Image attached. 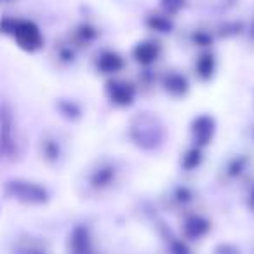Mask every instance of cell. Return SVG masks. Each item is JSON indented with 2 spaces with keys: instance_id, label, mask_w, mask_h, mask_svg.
Segmentation results:
<instances>
[{
  "instance_id": "27",
  "label": "cell",
  "mask_w": 254,
  "mask_h": 254,
  "mask_svg": "<svg viewBox=\"0 0 254 254\" xmlns=\"http://www.w3.org/2000/svg\"><path fill=\"white\" fill-rule=\"evenodd\" d=\"M247 205H249L251 211H254V187L251 188V191H249V197H247Z\"/></svg>"
},
{
  "instance_id": "6",
  "label": "cell",
  "mask_w": 254,
  "mask_h": 254,
  "mask_svg": "<svg viewBox=\"0 0 254 254\" xmlns=\"http://www.w3.org/2000/svg\"><path fill=\"white\" fill-rule=\"evenodd\" d=\"M105 96L117 108H129L138 98V85L126 78L112 77L105 82Z\"/></svg>"
},
{
  "instance_id": "20",
  "label": "cell",
  "mask_w": 254,
  "mask_h": 254,
  "mask_svg": "<svg viewBox=\"0 0 254 254\" xmlns=\"http://www.w3.org/2000/svg\"><path fill=\"white\" fill-rule=\"evenodd\" d=\"M195 195H193V190H191L190 187H185V185H180V187H176L173 191H171V204L174 205V207L178 209H187L188 205L193 202Z\"/></svg>"
},
{
  "instance_id": "24",
  "label": "cell",
  "mask_w": 254,
  "mask_h": 254,
  "mask_svg": "<svg viewBox=\"0 0 254 254\" xmlns=\"http://www.w3.org/2000/svg\"><path fill=\"white\" fill-rule=\"evenodd\" d=\"M191 42L195 44V46L198 47H204V51L207 49L209 46H212V35L211 32H207V30H195L193 33H191Z\"/></svg>"
},
{
  "instance_id": "13",
  "label": "cell",
  "mask_w": 254,
  "mask_h": 254,
  "mask_svg": "<svg viewBox=\"0 0 254 254\" xmlns=\"http://www.w3.org/2000/svg\"><path fill=\"white\" fill-rule=\"evenodd\" d=\"M216 70H218V60H216V54L212 51L205 49L195 58L193 71H195V77L200 82L212 80L216 75Z\"/></svg>"
},
{
  "instance_id": "28",
  "label": "cell",
  "mask_w": 254,
  "mask_h": 254,
  "mask_svg": "<svg viewBox=\"0 0 254 254\" xmlns=\"http://www.w3.org/2000/svg\"><path fill=\"white\" fill-rule=\"evenodd\" d=\"M0 2H11V0H0Z\"/></svg>"
},
{
  "instance_id": "25",
  "label": "cell",
  "mask_w": 254,
  "mask_h": 254,
  "mask_svg": "<svg viewBox=\"0 0 254 254\" xmlns=\"http://www.w3.org/2000/svg\"><path fill=\"white\" fill-rule=\"evenodd\" d=\"M214 254H240V251L237 249L233 244L230 242H221L214 247Z\"/></svg>"
},
{
  "instance_id": "21",
  "label": "cell",
  "mask_w": 254,
  "mask_h": 254,
  "mask_svg": "<svg viewBox=\"0 0 254 254\" xmlns=\"http://www.w3.org/2000/svg\"><path fill=\"white\" fill-rule=\"evenodd\" d=\"M246 157H235V159L230 160V164L225 167V173L228 178H232V180H237V178H240L244 173H246Z\"/></svg>"
},
{
  "instance_id": "15",
  "label": "cell",
  "mask_w": 254,
  "mask_h": 254,
  "mask_svg": "<svg viewBox=\"0 0 254 254\" xmlns=\"http://www.w3.org/2000/svg\"><path fill=\"white\" fill-rule=\"evenodd\" d=\"M99 32L91 25V23H80L71 30V40L70 44L77 49V47H87L98 39Z\"/></svg>"
},
{
  "instance_id": "10",
  "label": "cell",
  "mask_w": 254,
  "mask_h": 254,
  "mask_svg": "<svg viewBox=\"0 0 254 254\" xmlns=\"http://www.w3.org/2000/svg\"><path fill=\"white\" fill-rule=\"evenodd\" d=\"M160 87L164 89L167 96L174 99H183L190 92V80L180 70H167L160 77Z\"/></svg>"
},
{
  "instance_id": "17",
  "label": "cell",
  "mask_w": 254,
  "mask_h": 254,
  "mask_svg": "<svg viewBox=\"0 0 254 254\" xmlns=\"http://www.w3.org/2000/svg\"><path fill=\"white\" fill-rule=\"evenodd\" d=\"M204 162V150L198 148V146L191 145L190 148H187L183 153H181V159H180V166L181 169L185 171H197L198 167L202 166Z\"/></svg>"
},
{
  "instance_id": "4",
  "label": "cell",
  "mask_w": 254,
  "mask_h": 254,
  "mask_svg": "<svg viewBox=\"0 0 254 254\" xmlns=\"http://www.w3.org/2000/svg\"><path fill=\"white\" fill-rule=\"evenodd\" d=\"M21 153L18 126L11 103L0 99V160L14 162Z\"/></svg>"
},
{
  "instance_id": "18",
  "label": "cell",
  "mask_w": 254,
  "mask_h": 254,
  "mask_svg": "<svg viewBox=\"0 0 254 254\" xmlns=\"http://www.w3.org/2000/svg\"><path fill=\"white\" fill-rule=\"evenodd\" d=\"M145 23H146V26H148V30H152V32H155V33H171L174 30L173 18L160 11L146 16Z\"/></svg>"
},
{
  "instance_id": "7",
  "label": "cell",
  "mask_w": 254,
  "mask_h": 254,
  "mask_svg": "<svg viewBox=\"0 0 254 254\" xmlns=\"http://www.w3.org/2000/svg\"><path fill=\"white\" fill-rule=\"evenodd\" d=\"M216 119L211 113H200L197 115L190 124V141L193 146L204 150L205 146H209L212 143L216 136Z\"/></svg>"
},
{
  "instance_id": "26",
  "label": "cell",
  "mask_w": 254,
  "mask_h": 254,
  "mask_svg": "<svg viewBox=\"0 0 254 254\" xmlns=\"http://www.w3.org/2000/svg\"><path fill=\"white\" fill-rule=\"evenodd\" d=\"M19 254H47V253L39 249V247H23V249H19Z\"/></svg>"
},
{
  "instance_id": "5",
  "label": "cell",
  "mask_w": 254,
  "mask_h": 254,
  "mask_svg": "<svg viewBox=\"0 0 254 254\" xmlns=\"http://www.w3.org/2000/svg\"><path fill=\"white\" fill-rule=\"evenodd\" d=\"M119 180V166L113 160L103 159L98 160L94 166L89 169L87 173V187L96 193H103V191L110 190Z\"/></svg>"
},
{
  "instance_id": "14",
  "label": "cell",
  "mask_w": 254,
  "mask_h": 254,
  "mask_svg": "<svg viewBox=\"0 0 254 254\" xmlns=\"http://www.w3.org/2000/svg\"><path fill=\"white\" fill-rule=\"evenodd\" d=\"M39 150L42 160L49 166H56L63 159V145L54 134H44L40 139Z\"/></svg>"
},
{
  "instance_id": "22",
  "label": "cell",
  "mask_w": 254,
  "mask_h": 254,
  "mask_svg": "<svg viewBox=\"0 0 254 254\" xmlns=\"http://www.w3.org/2000/svg\"><path fill=\"white\" fill-rule=\"evenodd\" d=\"M187 5V0H160V12L176 18Z\"/></svg>"
},
{
  "instance_id": "12",
  "label": "cell",
  "mask_w": 254,
  "mask_h": 254,
  "mask_svg": "<svg viewBox=\"0 0 254 254\" xmlns=\"http://www.w3.org/2000/svg\"><path fill=\"white\" fill-rule=\"evenodd\" d=\"M160 54H162V46L153 39L139 40L131 51L132 60L143 68H150L152 64H155L159 61Z\"/></svg>"
},
{
  "instance_id": "23",
  "label": "cell",
  "mask_w": 254,
  "mask_h": 254,
  "mask_svg": "<svg viewBox=\"0 0 254 254\" xmlns=\"http://www.w3.org/2000/svg\"><path fill=\"white\" fill-rule=\"evenodd\" d=\"M58 61L63 64H71L75 61V47L71 46L70 42L66 44H61L60 47H58Z\"/></svg>"
},
{
  "instance_id": "8",
  "label": "cell",
  "mask_w": 254,
  "mask_h": 254,
  "mask_svg": "<svg viewBox=\"0 0 254 254\" xmlns=\"http://www.w3.org/2000/svg\"><path fill=\"white\" fill-rule=\"evenodd\" d=\"M212 225L204 214L200 212H187L181 221V237L187 242H195L202 240L204 237L209 235Z\"/></svg>"
},
{
  "instance_id": "9",
  "label": "cell",
  "mask_w": 254,
  "mask_h": 254,
  "mask_svg": "<svg viewBox=\"0 0 254 254\" xmlns=\"http://www.w3.org/2000/svg\"><path fill=\"white\" fill-rule=\"evenodd\" d=\"M68 254H96L94 239L87 225H75L66 240Z\"/></svg>"
},
{
  "instance_id": "16",
  "label": "cell",
  "mask_w": 254,
  "mask_h": 254,
  "mask_svg": "<svg viewBox=\"0 0 254 254\" xmlns=\"http://www.w3.org/2000/svg\"><path fill=\"white\" fill-rule=\"evenodd\" d=\"M160 235H162V240H164V244H166L167 254H193L187 240L181 235L173 233L167 226H164Z\"/></svg>"
},
{
  "instance_id": "19",
  "label": "cell",
  "mask_w": 254,
  "mask_h": 254,
  "mask_svg": "<svg viewBox=\"0 0 254 254\" xmlns=\"http://www.w3.org/2000/svg\"><path fill=\"white\" fill-rule=\"evenodd\" d=\"M56 108H58V113H60L63 119L66 120H78L82 119V106L80 103H77L75 99H68V98H61L56 101Z\"/></svg>"
},
{
  "instance_id": "2",
  "label": "cell",
  "mask_w": 254,
  "mask_h": 254,
  "mask_svg": "<svg viewBox=\"0 0 254 254\" xmlns=\"http://www.w3.org/2000/svg\"><path fill=\"white\" fill-rule=\"evenodd\" d=\"M0 33L9 39L19 47L21 51L28 54L39 53L44 47V35L40 26L32 19L23 18H12L5 16L0 19Z\"/></svg>"
},
{
  "instance_id": "11",
  "label": "cell",
  "mask_w": 254,
  "mask_h": 254,
  "mask_svg": "<svg viewBox=\"0 0 254 254\" xmlns=\"http://www.w3.org/2000/svg\"><path fill=\"white\" fill-rule=\"evenodd\" d=\"M94 68L98 73L112 78V77H117V75L126 68V60H124L122 54L117 53V51L105 49L96 56Z\"/></svg>"
},
{
  "instance_id": "1",
  "label": "cell",
  "mask_w": 254,
  "mask_h": 254,
  "mask_svg": "<svg viewBox=\"0 0 254 254\" xmlns=\"http://www.w3.org/2000/svg\"><path fill=\"white\" fill-rule=\"evenodd\" d=\"M127 136L138 150L157 152L166 145L167 129L164 120L153 112H138L127 124Z\"/></svg>"
},
{
  "instance_id": "3",
  "label": "cell",
  "mask_w": 254,
  "mask_h": 254,
  "mask_svg": "<svg viewBox=\"0 0 254 254\" xmlns=\"http://www.w3.org/2000/svg\"><path fill=\"white\" fill-rule=\"evenodd\" d=\"M4 195L25 207H42L51 202V191L42 183L26 178H12L4 183Z\"/></svg>"
}]
</instances>
